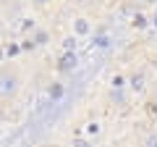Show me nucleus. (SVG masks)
Masks as SVG:
<instances>
[{
    "mask_svg": "<svg viewBox=\"0 0 157 147\" xmlns=\"http://www.w3.org/2000/svg\"><path fill=\"white\" fill-rule=\"evenodd\" d=\"M71 66H76V58H73V55H66V58H63V66H60V68H66V71H68Z\"/></svg>",
    "mask_w": 157,
    "mask_h": 147,
    "instance_id": "f03ea898",
    "label": "nucleus"
},
{
    "mask_svg": "<svg viewBox=\"0 0 157 147\" xmlns=\"http://www.w3.org/2000/svg\"><path fill=\"white\" fill-rule=\"evenodd\" d=\"M21 89V76H18L16 68L6 66L0 68V100H13Z\"/></svg>",
    "mask_w": 157,
    "mask_h": 147,
    "instance_id": "f257e3e1",
    "label": "nucleus"
},
{
    "mask_svg": "<svg viewBox=\"0 0 157 147\" xmlns=\"http://www.w3.org/2000/svg\"><path fill=\"white\" fill-rule=\"evenodd\" d=\"M149 147H157V137H152V139H149Z\"/></svg>",
    "mask_w": 157,
    "mask_h": 147,
    "instance_id": "7ed1b4c3",
    "label": "nucleus"
},
{
    "mask_svg": "<svg viewBox=\"0 0 157 147\" xmlns=\"http://www.w3.org/2000/svg\"><path fill=\"white\" fill-rule=\"evenodd\" d=\"M34 3H37V6H45V3H47V0H34Z\"/></svg>",
    "mask_w": 157,
    "mask_h": 147,
    "instance_id": "20e7f679",
    "label": "nucleus"
}]
</instances>
